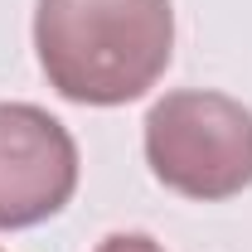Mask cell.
Returning <instances> with one entry per match:
<instances>
[{
  "mask_svg": "<svg viewBox=\"0 0 252 252\" xmlns=\"http://www.w3.org/2000/svg\"><path fill=\"white\" fill-rule=\"evenodd\" d=\"M34 49L49 88L83 107H122L160 83L175 54L170 0H39Z\"/></svg>",
  "mask_w": 252,
  "mask_h": 252,
  "instance_id": "6da1fadb",
  "label": "cell"
},
{
  "mask_svg": "<svg viewBox=\"0 0 252 252\" xmlns=\"http://www.w3.org/2000/svg\"><path fill=\"white\" fill-rule=\"evenodd\" d=\"M78 189V146L34 102H0V233L54 219Z\"/></svg>",
  "mask_w": 252,
  "mask_h": 252,
  "instance_id": "3957f363",
  "label": "cell"
},
{
  "mask_svg": "<svg viewBox=\"0 0 252 252\" xmlns=\"http://www.w3.org/2000/svg\"><path fill=\"white\" fill-rule=\"evenodd\" d=\"M97 252H165V248L146 233H112V238L97 243Z\"/></svg>",
  "mask_w": 252,
  "mask_h": 252,
  "instance_id": "277c9868",
  "label": "cell"
},
{
  "mask_svg": "<svg viewBox=\"0 0 252 252\" xmlns=\"http://www.w3.org/2000/svg\"><path fill=\"white\" fill-rule=\"evenodd\" d=\"M146 165L199 204L243 194L252 185V107L209 88L165 93L146 112Z\"/></svg>",
  "mask_w": 252,
  "mask_h": 252,
  "instance_id": "7a4b0ae2",
  "label": "cell"
}]
</instances>
